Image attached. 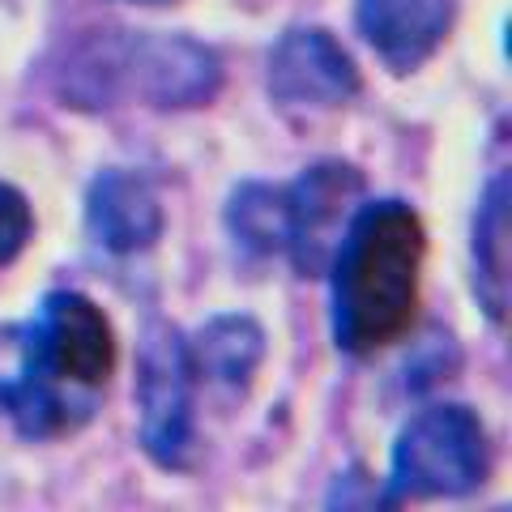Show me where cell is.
Segmentation results:
<instances>
[{
  "instance_id": "6",
  "label": "cell",
  "mask_w": 512,
  "mask_h": 512,
  "mask_svg": "<svg viewBox=\"0 0 512 512\" xmlns=\"http://www.w3.org/2000/svg\"><path fill=\"white\" fill-rule=\"evenodd\" d=\"M363 171L342 158H320L303 167L291 184H282L286 197V261L299 278H325L329 256L338 248L355 205L363 201Z\"/></svg>"
},
{
  "instance_id": "10",
  "label": "cell",
  "mask_w": 512,
  "mask_h": 512,
  "mask_svg": "<svg viewBox=\"0 0 512 512\" xmlns=\"http://www.w3.org/2000/svg\"><path fill=\"white\" fill-rule=\"evenodd\" d=\"M184 346L197 384H210L227 397H244L265 363V329L244 312L210 316L192 338H184Z\"/></svg>"
},
{
  "instance_id": "12",
  "label": "cell",
  "mask_w": 512,
  "mask_h": 512,
  "mask_svg": "<svg viewBox=\"0 0 512 512\" xmlns=\"http://www.w3.org/2000/svg\"><path fill=\"white\" fill-rule=\"evenodd\" d=\"M227 231L248 256L286 252V197L278 184L248 180L227 197Z\"/></svg>"
},
{
  "instance_id": "2",
  "label": "cell",
  "mask_w": 512,
  "mask_h": 512,
  "mask_svg": "<svg viewBox=\"0 0 512 512\" xmlns=\"http://www.w3.org/2000/svg\"><path fill=\"white\" fill-rule=\"evenodd\" d=\"M427 231L402 197L359 201L329 256V329L342 355L402 342L419 312Z\"/></svg>"
},
{
  "instance_id": "8",
  "label": "cell",
  "mask_w": 512,
  "mask_h": 512,
  "mask_svg": "<svg viewBox=\"0 0 512 512\" xmlns=\"http://www.w3.org/2000/svg\"><path fill=\"white\" fill-rule=\"evenodd\" d=\"M86 231L111 256L150 252L167 231V210L150 175L107 167L86 192Z\"/></svg>"
},
{
  "instance_id": "5",
  "label": "cell",
  "mask_w": 512,
  "mask_h": 512,
  "mask_svg": "<svg viewBox=\"0 0 512 512\" xmlns=\"http://www.w3.org/2000/svg\"><path fill=\"white\" fill-rule=\"evenodd\" d=\"M137 440L163 470H188L197 457V376L184 333L167 320H150L137 346Z\"/></svg>"
},
{
  "instance_id": "9",
  "label": "cell",
  "mask_w": 512,
  "mask_h": 512,
  "mask_svg": "<svg viewBox=\"0 0 512 512\" xmlns=\"http://www.w3.org/2000/svg\"><path fill=\"white\" fill-rule=\"evenodd\" d=\"M457 22V0H359L355 26L389 73L423 69Z\"/></svg>"
},
{
  "instance_id": "3",
  "label": "cell",
  "mask_w": 512,
  "mask_h": 512,
  "mask_svg": "<svg viewBox=\"0 0 512 512\" xmlns=\"http://www.w3.org/2000/svg\"><path fill=\"white\" fill-rule=\"evenodd\" d=\"M56 94L73 111H111L146 103L154 111H188L214 103L222 60L210 43L158 30H90L73 39L52 73Z\"/></svg>"
},
{
  "instance_id": "7",
  "label": "cell",
  "mask_w": 512,
  "mask_h": 512,
  "mask_svg": "<svg viewBox=\"0 0 512 512\" xmlns=\"http://www.w3.org/2000/svg\"><path fill=\"white\" fill-rule=\"evenodd\" d=\"M265 86L278 107L329 111V107H346L363 82L350 52L325 26H291L269 47Z\"/></svg>"
},
{
  "instance_id": "11",
  "label": "cell",
  "mask_w": 512,
  "mask_h": 512,
  "mask_svg": "<svg viewBox=\"0 0 512 512\" xmlns=\"http://www.w3.org/2000/svg\"><path fill=\"white\" fill-rule=\"evenodd\" d=\"M474 261V299L487 312L491 325H504L508 316V175L495 171L474 210L470 235Z\"/></svg>"
},
{
  "instance_id": "1",
  "label": "cell",
  "mask_w": 512,
  "mask_h": 512,
  "mask_svg": "<svg viewBox=\"0 0 512 512\" xmlns=\"http://www.w3.org/2000/svg\"><path fill=\"white\" fill-rule=\"evenodd\" d=\"M116 372V329L82 291H47L26 325L0 329V414L22 440L82 431Z\"/></svg>"
},
{
  "instance_id": "13",
  "label": "cell",
  "mask_w": 512,
  "mask_h": 512,
  "mask_svg": "<svg viewBox=\"0 0 512 512\" xmlns=\"http://www.w3.org/2000/svg\"><path fill=\"white\" fill-rule=\"evenodd\" d=\"M35 239V210L26 192L0 180V265H13Z\"/></svg>"
},
{
  "instance_id": "4",
  "label": "cell",
  "mask_w": 512,
  "mask_h": 512,
  "mask_svg": "<svg viewBox=\"0 0 512 512\" xmlns=\"http://www.w3.org/2000/svg\"><path fill=\"white\" fill-rule=\"evenodd\" d=\"M491 474V444L483 419L461 406L440 402L423 406L397 431L389 478H384V504L406 500H457L487 483Z\"/></svg>"
},
{
  "instance_id": "14",
  "label": "cell",
  "mask_w": 512,
  "mask_h": 512,
  "mask_svg": "<svg viewBox=\"0 0 512 512\" xmlns=\"http://www.w3.org/2000/svg\"><path fill=\"white\" fill-rule=\"evenodd\" d=\"M137 5H158V0H137Z\"/></svg>"
}]
</instances>
